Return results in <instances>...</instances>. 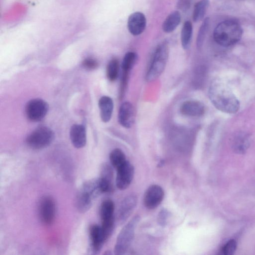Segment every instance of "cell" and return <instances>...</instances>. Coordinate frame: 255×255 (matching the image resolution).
<instances>
[{
    "label": "cell",
    "instance_id": "cell-1",
    "mask_svg": "<svg viewBox=\"0 0 255 255\" xmlns=\"http://www.w3.org/2000/svg\"><path fill=\"white\" fill-rule=\"evenodd\" d=\"M209 96L212 103L219 110L227 114H235L240 109V102L229 86L220 79L211 83Z\"/></svg>",
    "mask_w": 255,
    "mask_h": 255
},
{
    "label": "cell",
    "instance_id": "cell-2",
    "mask_svg": "<svg viewBox=\"0 0 255 255\" xmlns=\"http://www.w3.org/2000/svg\"><path fill=\"white\" fill-rule=\"evenodd\" d=\"M103 193L99 178L86 182L81 186L76 196L77 210L81 213L87 212L92 207L95 200Z\"/></svg>",
    "mask_w": 255,
    "mask_h": 255
},
{
    "label": "cell",
    "instance_id": "cell-3",
    "mask_svg": "<svg viewBox=\"0 0 255 255\" xmlns=\"http://www.w3.org/2000/svg\"><path fill=\"white\" fill-rule=\"evenodd\" d=\"M243 29L236 21L227 20L219 24L214 33L215 40L219 45L228 47L237 43L242 38Z\"/></svg>",
    "mask_w": 255,
    "mask_h": 255
},
{
    "label": "cell",
    "instance_id": "cell-4",
    "mask_svg": "<svg viewBox=\"0 0 255 255\" xmlns=\"http://www.w3.org/2000/svg\"><path fill=\"white\" fill-rule=\"evenodd\" d=\"M169 52L167 42L162 43L157 47L146 76L147 82L156 80L163 73L168 61Z\"/></svg>",
    "mask_w": 255,
    "mask_h": 255
},
{
    "label": "cell",
    "instance_id": "cell-5",
    "mask_svg": "<svg viewBox=\"0 0 255 255\" xmlns=\"http://www.w3.org/2000/svg\"><path fill=\"white\" fill-rule=\"evenodd\" d=\"M140 220L139 217H135L122 229L115 246V255H123L127 252L133 241L135 230Z\"/></svg>",
    "mask_w": 255,
    "mask_h": 255
},
{
    "label": "cell",
    "instance_id": "cell-6",
    "mask_svg": "<svg viewBox=\"0 0 255 255\" xmlns=\"http://www.w3.org/2000/svg\"><path fill=\"white\" fill-rule=\"evenodd\" d=\"M54 139L55 134L52 129L46 126H41L27 137L26 143L32 148L40 149L50 145Z\"/></svg>",
    "mask_w": 255,
    "mask_h": 255
},
{
    "label": "cell",
    "instance_id": "cell-7",
    "mask_svg": "<svg viewBox=\"0 0 255 255\" xmlns=\"http://www.w3.org/2000/svg\"><path fill=\"white\" fill-rule=\"evenodd\" d=\"M114 202L110 199H107L102 203L100 216L101 220V227L109 239L112 233L114 227Z\"/></svg>",
    "mask_w": 255,
    "mask_h": 255
},
{
    "label": "cell",
    "instance_id": "cell-8",
    "mask_svg": "<svg viewBox=\"0 0 255 255\" xmlns=\"http://www.w3.org/2000/svg\"><path fill=\"white\" fill-rule=\"evenodd\" d=\"M38 216L42 223L45 225L52 224L55 220L56 214V205L52 197H42L39 202Z\"/></svg>",
    "mask_w": 255,
    "mask_h": 255
},
{
    "label": "cell",
    "instance_id": "cell-9",
    "mask_svg": "<svg viewBox=\"0 0 255 255\" xmlns=\"http://www.w3.org/2000/svg\"><path fill=\"white\" fill-rule=\"evenodd\" d=\"M49 109L48 104L43 99L37 98L28 102L25 113L29 120L33 122L41 121L46 115Z\"/></svg>",
    "mask_w": 255,
    "mask_h": 255
},
{
    "label": "cell",
    "instance_id": "cell-10",
    "mask_svg": "<svg viewBox=\"0 0 255 255\" xmlns=\"http://www.w3.org/2000/svg\"><path fill=\"white\" fill-rule=\"evenodd\" d=\"M164 196L165 192L162 187L158 185H152L145 193L144 205L149 210L155 209L160 206Z\"/></svg>",
    "mask_w": 255,
    "mask_h": 255
},
{
    "label": "cell",
    "instance_id": "cell-11",
    "mask_svg": "<svg viewBox=\"0 0 255 255\" xmlns=\"http://www.w3.org/2000/svg\"><path fill=\"white\" fill-rule=\"evenodd\" d=\"M116 185L120 190L127 189L131 184L134 176V168L128 161L117 169Z\"/></svg>",
    "mask_w": 255,
    "mask_h": 255
},
{
    "label": "cell",
    "instance_id": "cell-12",
    "mask_svg": "<svg viewBox=\"0 0 255 255\" xmlns=\"http://www.w3.org/2000/svg\"><path fill=\"white\" fill-rule=\"evenodd\" d=\"M90 248L93 254H98L108 240L101 226L96 224L89 227Z\"/></svg>",
    "mask_w": 255,
    "mask_h": 255
},
{
    "label": "cell",
    "instance_id": "cell-13",
    "mask_svg": "<svg viewBox=\"0 0 255 255\" xmlns=\"http://www.w3.org/2000/svg\"><path fill=\"white\" fill-rule=\"evenodd\" d=\"M205 105L197 100H187L181 105L180 112L183 115L191 117H199L205 113Z\"/></svg>",
    "mask_w": 255,
    "mask_h": 255
},
{
    "label": "cell",
    "instance_id": "cell-14",
    "mask_svg": "<svg viewBox=\"0 0 255 255\" xmlns=\"http://www.w3.org/2000/svg\"><path fill=\"white\" fill-rule=\"evenodd\" d=\"M146 19L145 15L140 12L132 14L128 20L129 32L134 36L142 34L146 29Z\"/></svg>",
    "mask_w": 255,
    "mask_h": 255
},
{
    "label": "cell",
    "instance_id": "cell-15",
    "mask_svg": "<svg viewBox=\"0 0 255 255\" xmlns=\"http://www.w3.org/2000/svg\"><path fill=\"white\" fill-rule=\"evenodd\" d=\"M118 121L125 128L132 127L135 121V110L129 102H125L120 107L118 113Z\"/></svg>",
    "mask_w": 255,
    "mask_h": 255
},
{
    "label": "cell",
    "instance_id": "cell-16",
    "mask_svg": "<svg viewBox=\"0 0 255 255\" xmlns=\"http://www.w3.org/2000/svg\"><path fill=\"white\" fill-rule=\"evenodd\" d=\"M137 204V197L130 195L122 201L118 212V219L121 223L125 222L132 214Z\"/></svg>",
    "mask_w": 255,
    "mask_h": 255
},
{
    "label": "cell",
    "instance_id": "cell-17",
    "mask_svg": "<svg viewBox=\"0 0 255 255\" xmlns=\"http://www.w3.org/2000/svg\"><path fill=\"white\" fill-rule=\"evenodd\" d=\"M72 143L76 148H81L85 146L87 142L86 131L83 125H73L70 131Z\"/></svg>",
    "mask_w": 255,
    "mask_h": 255
},
{
    "label": "cell",
    "instance_id": "cell-18",
    "mask_svg": "<svg viewBox=\"0 0 255 255\" xmlns=\"http://www.w3.org/2000/svg\"><path fill=\"white\" fill-rule=\"evenodd\" d=\"M99 108L102 121L105 123L109 122L112 118L114 109L112 98L107 96L102 97L99 101Z\"/></svg>",
    "mask_w": 255,
    "mask_h": 255
},
{
    "label": "cell",
    "instance_id": "cell-19",
    "mask_svg": "<svg viewBox=\"0 0 255 255\" xmlns=\"http://www.w3.org/2000/svg\"><path fill=\"white\" fill-rule=\"evenodd\" d=\"M250 144V136L246 133L237 134L233 140V147L239 154H243L249 147Z\"/></svg>",
    "mask_w": 255,
    "mask_h": 255
},
{
    "label": "cell",
    "instance_id": "cell-20",
    "mask_svg": "<svg viewBox=\"0 0 255 255\" xmlns=\"http://www.w3.org/2000/svg\"><path fill=\"white\" fill-rule=\"evenodd\" d=\"M181 22V15L179 11L171 13L166 19L163 24V30L166 33L174 31Z\"/></svg>",
    "mask_w": 255,
    "mask_h": 255
},
{
    "label": "cell",
    "instance_id": "cell-21",
    "mask_svg": "<svg viewBox=\"0 0 255 255\" xmlns=\"http://www.w3.org/2000/svg\"><path fill=\"white\" fill-rule=\"evenodd\" d=\"M209 4V0H200L195 4L192 15V19L194 22H198L203 19Z\"/></svg>",
    "mask_w": 255,
    "mask_h": 255
},
{
    "label": "cell",
    "instance_id": "cell-22",
    "mask_svg": "<svg viewBox=\"0 0 255 255\" xmlns=\"http://www.w3.org/2000/svg\"><path fill=\"white\" fill-rule=\"evenodd\" d=\"M193 27L191 22L189 21L185 22L181 33V43L184 49H188L190 45Z\"/></svg>",
    "mask_w": 255,
    "mask_h": 255
},
{
    "label": "cell",
    "instance_id": "cell-23",
    "mask_svg": "<svg viewBox=\"0 0 255 255\" xmlns=\"http://www.w3.org/2000/svg\"><path fill=\"white\" fill-rule=\"evenodd\" d=\"M110 161L112 166L117 169L124 164L127 160L123 151L119 148H115L110 153Z\"/></svg>",
    "mask_w": 255,
    "mask_h": 255
},
{
    "label": "cell",
    "instance_id": "cell-24",
    "mask_svg": "<svg viewBox=\"0 0 255 255\" xmlns=\"http://www.w3.org/2000/svg\"><path fill=\"white\" fill-rule=\"evenodd\" d=\"M120 70L119 62L117 59H112L107 67V76L109 81L113 82L117 80Z\"/></svg>",
    "mask_w": 255,
    "mask_h": 255
},
{
    "label": "cell",
    "instance_id": "cell-25",
    "mask_svg": "<svg viewBox=\"0 0 255 255\" xmlns=\"http://www.w3.org/2000/svg\"><path fill=\"white\" fill-rule=\"evenodd\" d=\"M137 59V55L134 52H130L126 54L122 63V71L130 73L136 65Z\"/></svg>",
    "mask_w": 255,
    "mask_h": 255
},
{
    "label": "cell",
    "instance_id": "cell-26",
    "mask_svg": "<svg viewBox=\"0 0 255 255\" xmlns=\"http://www.w3.org/2000/svg\"><path fill=\"white\" fill-rule=\"evenodd\" d=\"M210 25V20L209 18H207L204 20L198 31L196 39V45L198 48L202 46L204 40L205 39Z\"/></svg>",
    "mask_w": 255,
    "mask_h": 255
},
{
    "label": "cell",
    "instance_id": "cell-27",
    "mask_svg": "<svg viewBox=\"0 0 255 255\" xmlns=\"http://www.w3.org/2000/svg\"><path fill=\"white\" fill-rule=\"evenodd\" d=\"M237 243L234 240H230L223 246L222 252L225 255H232L237 249Z\"/></svg>",
    "mask_w": 255,
    "mask_h": 255
},
{
    "label": "cell",
    "instance_id": "cell-28",
    "mask_svg": "<svg viewBox=\"0 0 255 255\" xmlns=\"http://www.w3.org/2000/svg\"><path fill=\"white\" fill-rule=\"evenodd\" d=\"M82 66L87 70H94L98 67V63L93 59L87 58L83 62Z\"/></svg>",
    "mask_w": 255,
    "mask_h": 255
},
{
    "label": "cell",
    "instance_id": "cell-29",
    "mask_svg": "<svg viewBox=\"0 0 255 255\" xmlns=\"http://www.w3.org/2000/svg\"><path fill=\"white\" fill-rule=\"evenodd\" d=\"M169 217V212L166 210L161 211L159 216V222L162 226L166 224L167 219Z\"/></svg>",
    "mask_w": 255,
    "mask_h": 255
}]
</instances>
